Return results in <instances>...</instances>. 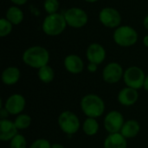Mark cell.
<instances>
[{"label":"cell","instance_id":"44dd1931","mask_svg":"<svg viewBox=\"0 0 148 148\" xmlns=\"http://www.w3.org/2000/svg\"><path fill=\"white\" fill-rule=\"evenodd\" d=\"M37 76L42 82L50 83L55 78V71L49 65H46L38 69Z\"/></svg>","mask_w":148,"mask_h":148},{"label":"cell","instance_id":"e0dca14e","mask_svg":"<svg viewBox=\"0 0 148 148\" xmlns=\"http://www.w3.org/2000/svg\"><path fill=\"white\" fill-rule=\"evenodd\" d=\"M21 77V72L18 68L10 66L6 68L1 75V80L3 84L7 86H12L18 82Z\"/></svg>","mask_w":148,"mask_h":148},{"label":"cell","instance_id":"2e32d148","mask_svg":"<svg viewBox=\"0 0 148 148\" xmlns=\"http://www.w3.org/2000/svg\"><path fill=\"white\" fill-rule=\"evenodd\" d=\"M104 148H127V139L121 134H109L104 142H103Z\"/></svg>","mask_w":148,"mask_h":148},{"label":"cell","instance_id":"ba28073f","mask_svg":"<svg viewBox=\"0 0 148 148\" xmlns=\"http://www.w3.org/2000/svg\"><path fill=\"white\" fill-rule=\"evenodd\" d=\"M125 123V119L122 114L117 110H113L108 112L103 121L104 127L108 134L120 133L123 125Z\"/></svg>","mask_w":148,"mask_h":148},{"label":"cell","instance_id":"cb8c5ba5","mask_svg":"<svg viewBox=\"0 0 148 148\" xmlns=\"http://www.w3.org/2000/svg\"><path fill=\"white\" fill-rule=\"evenodd\" d=\"M59 6L60 3L58 0H45L43 3L44 10L48 13V15L56 13L59 9Z\"/></svg>","mask_w":148,"mask_h":148},{"label":"cell","instance_id":"d6a6232c","mask_svg":"<svg viewBox=\"0 0 148 148\" xmlns=\"http://www.w3.org/2000/svg\"><path fill=\"white\" fill-rule=\"evenodd\" d=\"M143 44H144L146 47H147L148 48V35L147 36H146L143 38Z\"/></svg>","mask_w":148,"mask_h":148},{"label":"cell","instance_id":"6da1fadb","mask_svg":"<svg viewBox=\"0 0 148 148\" xmlns=\"http://www.w3.org/2000/svg\"><path fill=\"white\" fill-rule=\"evenodd\" d=\"M23 62L33 69H41L48 65L49 61V51L42 46H32L23 54Z\"/></svg>","mask_w":148,"mask_h":148},{"label":"cell","instance_id":"836d02e7","mask_svg":"<svg viewBox=\"0 0 148 148\" xmlns=\"http://www.w3.org/2000/svg\"><path fill=\"white\" fill-rule=\"evenodd\" d=\"M84 1H86L88 3H95V2H97L99 0H84Z\"/></svg>","mask_w":148,"mask_h":148},{"label":"cell","instance_id":"9a60e30c","mask_svg":"<svg viewBox=\"0 0 148 148\" xmlns=\"http://www.w3.org/2000/svg\"><path fill=\"white\" fill-rule=\"evenodd\" d=\"M64 67L70 74H81L84 69V62L77 55H69L64 59Z\"/></svg>","mask_w":148,"mask_h":148},{"label":"cell","instance_id":"4316f807","mask_svg":"<svg viewBox=\"0 0 148 148\" xmlns=\"http://www.w3.org/2000/svg\"><path fill=\"white\" fill-rule=\"evenodd\" d=\"M10 115L9 112L6 110L5 108H0V119L1 120H4V119H8V116Z\"/></svg>","mask_w":148,"mask_h":148},{"label":"cell","instance_id":"4dcf8cb0","mask_svg":"<svg viewBox=\"0 0 148 148\" xmlns=\"http://www.w3.org/2000/svg\"><path fill=\"white\" fill-rule=\"evenodd\" d=\"M143 24H144V27L148 30V15L146 16V17L144 18V21H143Z\"/></svg>","mask_w":148,"mask_h":148},{"label":"cell","instance_id":"9c48e42d","mask_svg":"<svg viewBox=\"0 0 148 148\" xmlns=\"http://www.w3.org/2000/svg\"><path fill=\"white\" fill-rule=\"evenodd\" d=\"M99 20L105 27L114 29L120 26L121 23V16L116 9L106 7L100 11Z\"/></svg>","mask_w":148,"mask_h":148},{"label":"cell","instance_id":"d4e9b609","mask_svg":"<svg viewBox=\"0 0 148 148\" xmlns=\"http://www.w3.org/2000/svg\"><path fill=\"white\" fill-rule=\"evenodd\" d=\"M12 23L6 18H1L0 20V36H7L12 30Z\"/></svg>","mask_w":148,"mask_h":148},{"label":"cell","instance_id":"277c9868","mask_svg":"<svg viewBox=\"0 0 148 148\" xmlns=\"http://www.w3.org/2000/svg\"><path fill=\"white\" fill-rule=\"evenodd\" d=\"M114 41L121 47H130L137 42L138 33L129 25L119 26L114 32Z\"/></svg>","mask_w":148,"mask_h":148},{"label":"cell","instance_id":"d6986e66","mask_svg":"<svg viewBox=\"0 0 148 148\" xmlns=\"http://www.w3.org/2000/svg\"><path fill=\"white\" fill-rule=\"evenodd\" d=\"M6 19L13 25H17L23 20V12L19 7L11 6L6 11Z\"/></svg>","mask_w":148,"mask_h":148},{"label":"cell","instance_id":"83f0119b","mask_svg":"<svg viewBox=\"0 0 148 148\" xmlns=\"http://www.w3.org/2000/svg\"><path fill=\"white\" fill-rule=\"evenodd\" d=\"M97 67H98L97 64L89 62L88 65V67H87V69H88V72H90V73H95V72H96V70H97Z\"/></svg>","mask_w":148,"mask_h":148},{"label":"cell","instance_id":"484cf974","mask_svg":"<svg viewBox=\"0 0 148 148\" xmlns=\"http://www.w3.org/2000/svg\"><path fill=\"white\" fill-rule=\"evenodd\" d=\"M50 142L46 139H37L31 143L29 148H51Z\"/></svg>","mask_w":148,"mask_h":148},{"label":"cell","instance_id":"5bb4252c","mask_svg":"<svg viewBox=\"0 0 148 148\" xmlns=\"http://www.w3.org/2000/svg\"><path fill=\"white\" fill-rule=\"evenodd\" d=\"M117 99L121 105L125 107H131L134 105L139 100L138 90L129 87H125L119 92Z\"/></svg>","mask_w":148,"mask_h":148},{"label":"cell","instance_id":"603a6c76","mask_svg":"<svg viewBox=\"0 0 148 148\" xmlns=\"http://www.w3.org/2000/svg\"><path fill=\"white\" fill-rule=\"evenodd\" d=\"M10 148H27V140L25 137L17 134L10 141Z\"/></svg>","mask_w":148,"mask_h":148},{"label":"cell","instance_id":"8992f818","mask_svg":"<svg viewBox=\"0 0 148 148\" xmlns=\"http://www.w3.org/2000/svg\"><path fill=\"white\" fill-rule=\"evenodd\" d=\"M145 72L137 66H132L127 68L123 75V81L127 87L140 89L144 86L145 79H146Z\"/></svg>","mask_w":148,"mask_h":148},{"label":"cell","instance_id":"52a82bcc","mask_svg":"<svg viewBox=\"0 0 148 148\" xmlns=\"http://www.w3.org/2000/svg\"><path fill=\"white\" fill-rule=\"evenodd\" d=\"M64 17L67 24L69 27L75 29H80L84 27L88 20V16L86 11L77 7H72L67 10L64 13Z\"/></svg>","mask_w":148,"mask_h":148},{"label":"cell","instance_id":"f546056e","mask_svg":"<svg viewBox=\"0 0 148 148\" xmlns=\"http://www.w3.org/2000/svg\"><path fill=\"white\" fill-rule=\"evenodd\" d=\"M143 88H144L146 91H147L148 92V75L146 76V79H145V82H144Z\"/></svg>","mask_w":148,"mask_h":148},{"label":"cell","instance_id":"ffe728a7","mask_svg":"<svg viewBox=\"0 0 148 148\" xmlns=\"http://www.w3.org/2000/svg\"><path fill=\"white\" fill-rule=\"evenodd\" d=\"M99 123L96 119L87 117L82 124V131L88 136H95L99 131Z\"/></svg>","mask_w":148,"mask_h":148},{"label":"cell","instance_id":"ac0fdd59","mask_svg":"<svg viewBox=\"0 0 148 148\" xmlns=\"http://www.w3.org/2000/svg\"><path fill=\"white\" fill-rule=\"evenodd\" d=\"M140 131V125L137 121L127 120L125 121L120 133L127 140L136 137L139 134Z\"/></svg>","mask_w":148,"mask_h":148},{"label":"cell","instance_id":"3957f363","mask_svg":"<svg viewBox=\"0 0 148 148\" xmlns=\"http://www.w3.org/2000/svg\"><path fill=\"white\" fill-rule=\"evenodd\" d=\"M67 23L64 15L60 13H54L48 15L42 23V29L43 32L50 36H56L62 34L66 29Z\"/></svg>","mask_w":148,"mask_h":148},{"label":"cell","instance_id":"5b68a950","mask_svg":"<svg viewBox=\"0 0 148 148\" xmlns=\"http://www.w3.org/2000/svg\"><path fill=\"white\" fill-rule=\"evenodd\" d=\"M58 126L60 129L68 135L76 134L80 127L81 122L78 116L71 111H63L58 116Z\"/></svg>","mask_w":148,"mask_h":148},{"label":"cell","instance_id":"4fadbf2b","mask_svg":"<svg viewBox=\"0 0 148 148\" xmlns=\"http://www.w3.org/2000/svg\"><path fill=\"white\" fill-rule=\"evenodd\" d=\"M18 131L14 121L8 119L0 120V140L10 141L18 134Z\"/></svg>","mask_w":148,"mask_h":148},{"label":"cell","instance_id":"1f68e13d","mask_svg":"<svg viewBox=\"0 0 148 148\" xmlns=\"http://www.w3.org/2000/svg\"><path fill=\"white\" fill-rule=\"evenodd\" d=\"M51 148H65L62 145L59 144V143H55V144H52Z\"/></svg>","mask_w":148,"mask_h":148},{"label":"cell","instance_id":"7c38bea8","mask_svg":"<svg viewBox=\"0 0 148 148\" xmlns=\"http://www.w3.org/2000/svg\"><path fill=\"white\" fill-rule=\"evenodd\" d=\"M86 56L89 62L99 65L102 63L106 58V50L102 45L95 42L88 47Z\"/></svg>","mask_w":148,"mask_h":148},{"label":"cell","instance_id":"7a4b0ae2","mask_svg":"<svg viewBox=\"0 0 148 148\" xmlns=\"http://www.w3.org/2000/svg\"><path fill=\"white\" fill-rule=\"evenodd\" d=\"M80 107L83 114L89 118L97 119L102 116L105 112L104 101L95 94L84 95L81 100Z\"/></svg>","mask_w":148,"mask_h":148},{"label":"cell","instance_id":"30bf717a","mask_svg":"<svg viewBox=\"0 0 148 148\" xmlns=\"http://www.w3.org/2000/svg\"><path fill=\"white\" fill-rule=\"evenodd\" d=\"M124 71L118 62H110L105 66L102 71L103 81L108 84H115L123 78Z\"/></svg>","mask_w":148,"mask_h":148},{"label":"cell","instance_id":"7402d4cb","mask_svg":"<svg viewBox=\"0 0 148 148\" xmlns=\"http://www.w3.org/2000/svg\"><path fill=\"white\" fill-rule=\"evenodd\" d=\"M14 122L18 130H25L29 128L31 124V117L29 114L22 113L16 115Z\"/></svg>","mask_w":148,"mask_h":148},{"label":"cell","instance_id":"8fae6325","mask_svg":"<svg viewBox=\"0 0 148 148\" xmlns=\"http://www.w3.org/2000/svg\"><path fill=\"white\" fill-rule=\"evenodd\" d=\"M26 106L25 98L20 94H13L5 101L4 107L10 115H18L23 113Z\"/></svg>","mask_w":148,"mask_h":148},{"label":"cell","instance_id":"f1b7e54d","mask_svg":"<svg viewBox=\"0 0 148 148\" xmlns=\"http://www.w3.org/2000/svg\"><path fill=\"white\" fill-rule=\"evenodd\" d=\"M10 1L16 5H23L28 2V0H10Z\"/></svg>","mask_w":148,"mask_h":148}]
</instances>
